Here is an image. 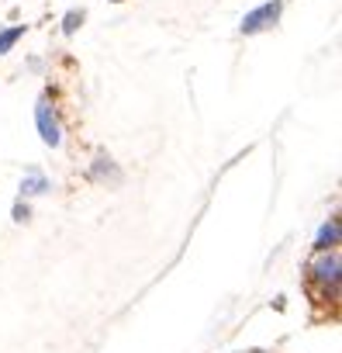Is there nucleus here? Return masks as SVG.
Instances as JSON below:
<instances>
[{"mask_svg":"<svg viewBox=\"0 0 342 353\" xmlns=\"http://www.w3.org/2000/svg\"><path fill=\"white\" fill-rule=\"evenodd\" d=\"M308 288L318 294V301H335L339 298V250L314 253L308 263Z\"/></svg>","mask_w":342,"mask_h":353,"instance_id":"obj_1","label":"nucleus"},{"mask_svg":"<svg viewBox=\"0 0 342 353\" xmlns=\"http://www.w3.org/2000/svg\"><path fill=\"white\" fill-rule=\"evenodd\" d=\"M35 121H39V132H42V142H45V145H59V142H63V128H59V118H56L49 97H39V104H35Z\"/></svg>","mask_w":342,"mask_h":353,"instance_id":"obj_3","label":"nucleus"},{"mask_svg":"<svg viewBox=\"0 0 342 353\" xmlns=\"http://www.w3.org/2000/svg\"><path fill=\"white\" fill-rule=\"evenodd\" d=\"M14 222H28V205H14Z\"/></svg>","mask_w":342,"mask_h":353,"instance_id":"obj_9","label":"nucleus"},{"mask_svg":"<svg viewBox=\"0 0 342 353\" xmlns=\"http://www.w3.org/2000/svg\"><path fill=\"white\" fill-rule=\"evenodd\" d=\"M80 25H83V11H70V14H66V25H63V32H66V35H73Z\"/></svg>","mask_w":342,"mask_h":353,"instance_id":"obj_8","label":"nucleus"},{"mask_svg":"<svg viewBox=\"0 0 342 353\" xmlns=\"http://www.w3.org/2000/svg\"><path fill=\"white\" fill-rule=\"evenodd\" d=\"M280 11H284V4H280V0H270V4H263V8L249 11V14L242 18V35H256V32H266V28H273V25L280 21Z\"/></svg>","mask_w":342,"mask_h":353,"instance_id":"obj_2","label":"nucleus"},{"mask_svg":"<svg viewBox=\"0 0 342 353\" xmlns=\"http://www.w3.org/2000/svg\"><path fill=\"white\" fill-rule=\"evenodd\" d=\"M21 35H25V25H14V28H8V32H0V56L11 52V46H14Z\"/></svg>","mask_w":342,"mask_h":353,"instance_id":"obj_7","label":"nucleus"},{"mask_svg":"<svg viewBox=\"0 0 342 353\" xmlns=\"http://www.w3.org/2000/svg\"><path fill=\"white\" fill-rule=\"evenodd\" d=\"M339 246V219L332 215L321 229H318V239H314V250L318 253H325V250H335Z\"/></svg>","mask_w":342,"mask_h":353,"instance_id":"obj_5","label":"nucleus"},{"mask_svg":"<svg viewBox=\"0 0 342 353\" xmlns=\"http://www.w3.org/2000/svg\"><path fill=\"white\" fill-rule=\"evenodd\" d=\"M90 176H94V181H111V184H121V170L111 163V156H97L94 159V170H90Z\"/></svg>","mask_w":342,"mask_h":353,"instance_id":"obj_4","label":"nucleus"},{"mask_svg":"<svg viewBox=\"0 0 342 353\" xmlns=\"http://www.w3.org/2000/svg\"><path fill=\"white\" fill-rule=\"evenodd\" d=\"M45 191H49V181H45V173L32 170V173L25 176V184H21V194H45Z\"/></svg>","mask_w":342,"mask_h":353,"instance_id":"obj_6","label":"nucleus"}]
</instances>
